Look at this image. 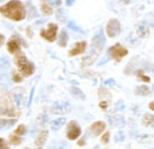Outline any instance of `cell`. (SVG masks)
Returning a JSON list of instances; mask_svg holds the SVG:
<instances>
[{"label": "cell", "instance_id": "obj_1", "mask_svg": "<svg viewBox=\"0 0 154 149\" xmlns=\"http://www.w3.org/2000/svg\"><path fill=\"white\" fill-rule=\"evenodd\" d=\"M103 46H105V36H103V31L100 29L96 31V34L91 38V49H90L89 54L82 59V65L89 66V65L94 64L95 60L99 58L101 50L103 49Z\"/></svg>", "mask_w": 154, "mask_h": 149}, {"label": "cell", "instance_id": "obj_2", "mask_svg": "<svg viewBox=\"0 0 154 149\" xmlns=\"http://www.w3.org/2000/svg\"><path fill=\"white\" fill-rule=\"evenodd\" d=\"M0 13L8 19L19 22L25 17V7L19 0H11L0 7Z\"/></svg>", "mask_w": 154, "mask_h": 149}, {"label": "cell", "instance_id": "obj_3", "mask_svg": "<svg viewBox=\"0 0 154 149\" xmlns=\"http://www.w3.org/2000/svg\"><path fill=\"white\" fill-rule=\"evenodd\" d=\"M14 62L17 65V67L19 68V71L22 72V74L24 76H31L35 71V66L32 62H30L26 56L22 53V52H18L14 54Z\"/></svg>", "mask_w": 154, "mask_h": 149}, {"label": "cell", "instance_id": "obj_4", "mask_svg": "<svg viewBox=\"0 0 154 149\" xmlns=\"http://www.w3.org/2000/svg\"><path fill=\"white\" fill-rule=\"evenodd\" d=\"M108 54L117 61H120L125 55H128V49L122 46L120 43H116L114 46H112L109 49H108Z\"/></svg>", "mask_w": 154, "mask_h": 149}, {"label": "cell", "instance_id": "obj_5", "mask_svg": "<svg viewBox=\"0 0 154 149\" xmlns=\"http://www.w3.org/2000/svg\"><path fill=\"white\" fill-rule=\"evenodd\" d=\"M57 31H58L57 24L49 23L48 26H47V29H42V30H41L40 35H41L45 40H47L48 42H53V41L57 38Z\"/></svg>", "mask_w": 154, "mask_h": 149}, {"label": "cell", "instance_id": "obj_6", "mask_svg": "<svg viewBox=\"0 0 154 149\" xmlns=\"http://www.w3.org/2000/svg\"><path fill=\"white\" fill-rule=\"evenodd\" d=\"M122 28H120V23L116 19V18H112L108 20L107 23V26H106V31H107V35L109 37H116L119 32H120Z\"/></svg>", "mask_w": 154, "mask_h": 149}, {"label": "cell", "instance_id": "obj_7", "mask_svg": "<svg viewBox=\"0 0 154 149\" xmlns=\"http://www.w3.org/2000/svg\"><path fill=\"white\" fill-rule=\"evenodd\" d=\"M81 135V127L77 124V121L72 120L67 124V129H66V136L69 139H76L78 136Z\"/></svg>", "mask_w": 154, "mask_h": 149}, {"label": "cell", "instance_id": "obj_8", "mask_svg": "<svg viewBox=\"0 0 154 149\" xmlns=\"http://www.w3.org/2000/svg\"><path fill=\"white\" fill-rule=\"evenodd\" d=\"M20 44H22V40L19 38L18 35H13L10 41L7 42V49L10 53L16 54L18 52H20Z\"/></svg>", "mask_w": 154, "mask_h": 149}, {"label": "cell", "instance_id": "obj_9", "mask_svg": "<svg viewBox=\"0 0 154 149\" xmlns=\"http://www.w3.org/2000/svg\"><path fill=\"white\" fill-rule=\"evenodd\" d=\"M105 127H106V124H105L103 121H95V123H93V124L90 125V127H89V133H90V136H93V137L99 136V135L105 130Z\"/></svg>", "mask_w": 154, "mask_h": 149}, {"label": "cell", "instance_id": "obj_10", "mask_svg": "<svg viewBox=\"0 0 154 149\" xmlns=\"http://www.w3.org/2000/svg\"><path fill=\"white\" fill-rule=\"evenodd\" d=\"M52 111L55 113V114H64L66 112L70 111V103L64 101V102H55L52 107Z\"/></svg>", "mask_w": 154, "mask_h": 149}, {"label": "cell", "instance_id": "obj_11", "mask_svg": "<svg viewBox=\"0 0 154 149\" xmlns=\"http://www.w3.org/2000/svg\"><path fill=\"white\" fill-rule=\"evenodd\" d=\"M12 97L17 107H22L24 103V91L20 88H17L12 91Z\"/></svg>", "mask_w": 154, "mask_h": 149}, {"label": "cell", "instance_id": "obj_12", "mask_svg": "<svg viewBox=\"0 0 154 149\" xmlns=\"http://www.w3.org/2000/svg\"><path fill=\"white\" fill-rule=\"evenodd\" d=\"M85 47H87V42H85V41L77 42V43L73 46V48L69 52V55H70V56H75V55L82 54V53L85 50Z\"/></svg>", "mask_w": 154, "mask_h": 149}, {"label": "cell", "instance_id": "obj_13", "mask_svg": "<svg viewBox=\"0 0 154 149\" xmlns=\"http://www.w3.org/2000/svg\"><path fill=\"white\" fill-rule=\"evenodd\" d=\"M47 136H48V132H47V131H41V132L38 133V136L36 137V139H35V144H36L38 148H41V147L45 144V142H46V139H47Z\"/></svg>", "mask_w": 154, "mask_h": 149}, {"label": "cell", "instance_id": "obj_14", "mask_svg": "<svg viewBox=\"0 0 154 149\" xmlns=\"http://www.w3.org/2000/svg\"><path fill=\"white\" fill-rule=\"evenodd\" d=\"M109 120H111V124L113 126H117V127H123L125 125V120L120 115H114V117L109 118Z\"/></svg>", "mask_w": 154, "mask_h": 149}, {"label": "cell", "instance_id": "obj_15", "mask_svg": "<svg viewBox=\"0 0 154 149\" xmlns=\"http://www.w3.org/2000/svg\"><path fill=\"white\" fill-rule=\"evenodd\" d=\"M0 115H8V117H14L17 115L16 111L10 107V106H1L0 107Z\"/></svg>", "mask_w": 154, "mask_h": 149}, {"label": "cell", "instance_id": "obj_16", "mask_svg": "<svg viewBox=\"0 0 154 149\" xmlns=\"http://www.w3.org/2000/svg\"><path fill=\"white\" fill-rule=\"evenodd\" d=\"M16 123V119H0V130L2 129H8L13 126Z\"/></svg>", "mask_w": 154, "mask_h": 149}, {"label": "cell", "instance_id": "obj_17", "mask_svg": "<svg viewBox=\"0 0 154 149\" xmlns=\"http://www.w3.org/2000/svg\"><path fill=\"white\" fill-rule=\"evenodd\" d=\"M143 124L154 129V114H146L143 117Z\"/></svg>", "mask_w": 154, "mask_h": 149}, {"label": "cell", "instance_id": "obj_18", "mask_svg": "<svg viewBox=\"0 0 154 149\" xmlns=\"http://www.w3.org/2000/svg\"><path fill=\"white\" fill-rule=\"evenodd\" d=\"M67 32L65 30H61L60 32V36H59V46L60 47H65L66 43H67Z\"/></svg>", "mask_w": 154, "mask_h": 149}, {"label": "cell", "instance_id": "obj_19", "mask_svg": "<svg viewBox=\"0 0 154 149\" xmlns=\"http://www.w3.org/2000/svg\"><path fill=\"white\" fill-rule=\"evenodd\" d=\"M10 67V59L7 56H0V70H6Z\"/></svg>", "mask_w": 154, "mask_h": 149}, {"label": "cell", "instance_id": "obj_20", "mask_svg": "<svg viewBox=\"0 0 154 149\" xmlns=\"http://www.w3.org/2000/svg\"><path fill=\"white\" fill-rule=\"evenodd\" d=\"M64 123H65V118H58V119L53 120V123H52V129H53V130H58L59 127L63 126Z\"/></svg>", "mask_w": 154, "mask_h": 149}, {"label": "cell", "instance_id": "obj_21", "mask_svg": "<svg viewBox=\"0 0 154 149\" xmlns=\"http://www.w3.org/2000/svg\"><path fill=\"white\" fill-rule=\"evenodd\" d=\"M136 94L137 95H142V96H146L149 94V88L147 85H141L136 89Z\"/></svg>", "mask_w": 154, "mask_h": 149}, {"label": "cell", "instance_id": "obj_22", "mask_svg": "<svg viewBox=\"0 0 154 149\" xmlns=\"http://www.w3.org/2000/svg\"><path fill=\"white\" fill-rule=\"evenodd\" d=\"M41 11L46 14V16H49V14H52L53 13V10H52V7H49L48 5H47V2H41Z\"/></svg>", "mask_w": 154, "mask_h": 149}, {"label": "cell", "instance_id": "obj_23", "mask_svg": "<svg viewBox=\"0 0 154 149\" xmlns=\"http://www.w3.org/2000/svg\"><path fill=\"white\" fill-rule=\"evenodd\" d=\"M70 90H71V94H72L75 97H77V99H84V97H85L84 94H83V91L79 90L78 88H75V87H73V88H71Z\"/></svg>", "mask_w": 154, "mask_h": 149}, {"label": "cell", "instance_id": "obj_24", "mask_svg": "<svg viewBox=\"0 0 154 149\" xmlns=\"http://www.w3.org/2000/svg\"><path fill=\"white\" fill-rule=\"evenodd\" d=\"M10 142H11V144L18 145V144H20V142H22V138H20L18 135H16V133H12V135H10Z\"/></svg>", "mask_w": 154, "mask_h": 149}, {"label": "cell", "instance_id": "obj_25", "mask_svg": "<svg viewBox=\"0 0 154 149\" xmlns=\"http://www.w3.org/2000/svg\"><path fill=\"white\" fill-rule=\"evenodd\" d=\"M6 84H8V77L6 73L0 72V85H6Z\"/></svg>", "mask_w": 154, "mask_h": 149}, {"label": "cell", "instance_id": "obj_26", "mask_svg": "<svg viewBox=\"0 0 154 149\" xmlns=\"http://www.w3.org/2000/svg\"><path fill=\"white\" fill-rule=\"evenodd\" d=\"M25 131H26L25 126H24V125H19V126L16 129L14 133H16V135H18V136H22V135H24V133H25Z\"/></svg>", "mask_w": 154, "mask_h": 149}, {"label": "cell", "instance_id": "obj_27", "mask_svg": "<svg viewBox=\"0 0 154 149\" xmlns=\"http://www.w3.org/2000/svg\"><path fill=\"white\" fill-rule=\"evenodd\" d=\"M12 79L16 82V83H19V82H22V79H23V77L18 73V72H12Z\"/></svg>", "mask_w": 154, "mask_h": 149}, {"label": "cell", "instance_id": "obj_28", "mask_svg": "<svg viewBox=\"0 0 154 149\" xmlns=\"http://www.w3.org/2000/svg\"><path fill=\"white\" fill-rule=\"evenodd\" d=\"M99 93H100V96H102V97H107V99H111L109 93H108L105 88H100V89H99Z\"/></svg>", "mask_w": 154, "mask_h": 149}, {"label": "cell", "instance_id": "obj_29", "mask_svg": "<svg viewBox=\"0 0 154 149\" xmlns=\"http://www.w3.org/2000/svg\"><path fill=\"white\" fill-rule=\"evenodd\" d=\"M137 78L138 79H141V81H143V82H149L150 81V78L148 77V76H144V74H142V73H137Z\"/></svg>", "mask_w": 154, "mask_h": 149}, {"label": "cell", "instance_id": "obj_30", "mask_svg": "<svg viewBox=\"0 0 154 149\" xmlns=\"http://www.w3.org/2000/svg\"><path fill=\"white\" fill-rule=\"evenodd\" d=\"M108 138H109V132H105L102 136H101V142L103 144H106L108 142Z\"/></svg>", "mask_w": 154, "mask_h": 149}, {"label": "cell", "instance_id": "obj_31", "mask_svg": "<svg viewBox=\"0 0 154 149\" xmlns=\"http://www.w3.org/2000/svg\"><path fill=\"white\" fill-rule=\"evenodd\" d=\"M114 141L116 142H119V141H124V133L120 131V132H118L117 135H116V138H114Z\"/></svg>", "mask_w": 154, "mask_h": 149}, {"label": "cell", "instance_id": "obj_32", "mask_svg": "<svg viewBox=\"0 0 154 149\" xmlns=\"http://www.w3.org/2000/svg\"><path fill=\"white\" fill-rule=\"evenodd\" d=\"M48 2H49L53 7H58V6H60L61 0H48Z\"/></svg>", "mask_w": 154, "mask_h": 149}, {"label": "cell", "instance_id": "obj_33", "mask_svg": "<svg viewBox=\"0 0 154 149\" xmlns=\"http://www.w3.org/2000/svg\"><path fill=\"white\" fill-rule=\"evenodd\" d=\"M0 149H8L7 143H6L5 139H2V138H0Z\"/></svg>", "mask_w": 154, "mask_h": 149}, {"label": "cell", "instance_id": "obj_34", "mask_svg": "<svg viewBox=\"0 0 154 149\" xmlns=\"http://www.w3.org/2000/svg\"><path fill=\"white\" fill-rule=\"evenodd\" d=\"M69 26L71 28V29H73V30H76V31H81V28H78L73 22H69Z\"/></svg>", "mask_w": 154, "mask_h": 149}, {"label": "cell", "instance_id": "obj_35", "mask_svg": "<svg viewBox=\"0 0 154 149\" xmlns=\"http://www.w3.org/2000/svg\"><path fill=\"white\" fill-rule=\"evenodd\" d=\"M103 84H106V85H114V84H116V82H114V79H112V78H111V79H106Z\"/></svg>", "mask_w": 154, "mask_h": 149}, {"label": "cell", "instance_id": "obj_36", "mask_svg": "<svg viewBox=\"0 0 154 149\" xmlns=\"http://www.w3.org/2000/svg\"><path fill=\"white\" fill-rule=\"evenodd\" d=\"M107 106H108L107 101H101V102H100V107H101L102 109H106V108H107Z\"/></svg>", "mask_w": 154, "mask_h": 149}, {"label": "cell", "instance_id": "obj_37", "mask_svg": "<svg viewBox=\"0 0 154 149\" xmlns=\"http://www.w3.org/2000/svg\"><path fill=\"white\" fill-rule=\"evenodd\" d=\"M73 2H75V0H66V5L67 6H72Z\"/></svg>", "mask_w": 154, "mask_h": 149}, {"label": "cell", "instance_id": "obj_38", "mask_svg": "<svg viewBox=\"0 0 154 149\" xmlns=\"http://www.w3.org/2000/svg\"><path fill=\"white\" fill-rule=\"evenodd\" d=\"M4 41H5V37H4L2 35H0V46H2V43H4Z\"/></svg>", "mask_w": 154, "mask_h": 149}, {"label": "cell", "instance_id": "obj_39", "mask_svg": "<svg viewBox=\"0 0 154 149\" xmlns=\"http://www.w3.org/2000/svg\"><path fill=\"white\" fill-rule=\"evenodd\" d=\"M149 108H150V109H152V111H154V101H153V102H150V103H149Z\"/></svg>", "mask_w": 154, "mask_h": 149}, {"label": "cell", "instance_id": "obj_40", "mask_svg": "<svg viewBox=\"0 0 154 149\" xmlns=\"http://www.w3.org/2000/svg\"><path fill=\"white\" fill-rule=\"evenodd\" d=\"M78 144H79V145H83V144H84V139H81V141L78 142Z\"/></svg>", "mask_w": 154, "mask_h": 149}, {"label": "cell", "instance_id": "obj_41", "mask_svg": "<svg viewBox=\"0 0 154 149\" xmlns=\"http://www.w3.org/2000/svg\"><path fill=\"white\" fill-rule=\"evenodd\" d=\"M60 149H65V148H64V147H61V148H60Z\"/></svg>", "mask_w": 154, "mask_h": 149}, {"label": "cell", "instance_id": "obj_42", "mask_svg": "<svg viewBox=\"0 0 154 149\" xmlns=\"http://www.w3.org/2000/svg\"><path fill=\"white\" fill-rule=\"evenodd\" d=\"M153 90H154V85H153Z\"/></svg>", "mask_w": 154, "mask_h": 149}, {"label": "cell", "instance_id": "obj_43", "mask_svg": "<svg viewBox=\"0 0 154 149\" xmlns=\"http://www.w3.org/2000/svg\"><path fill=\"white\" fill-rule=\"evenodd\" d=\"M25 149H30V148H25Z\"/></svg>", "mask_w": 154, "mask_h": 149}, {"label": "cell", "instance_id": "obj_44", "mask_svg": "<svg viewBox=\"0 0 154 149\" xmlns=\"http://www.w3.org/2000/svg\"><path fill=\"white\" fill-rule=\"evenodd\" d=\"M1 1H4V0H0V2H1Z\"/></svg>", "mask_w": 154, "mask_h": 149}]
</instances>
